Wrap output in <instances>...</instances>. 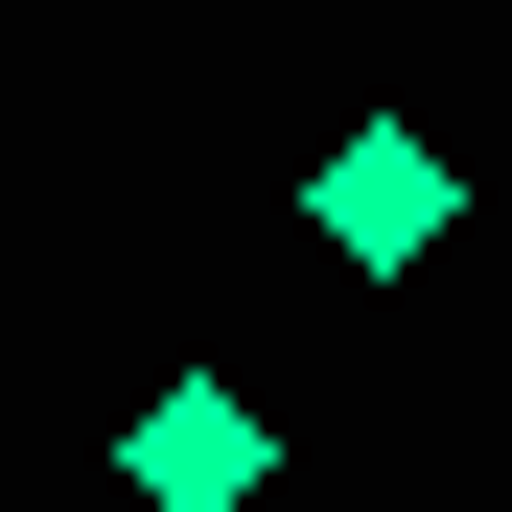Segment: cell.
Returning a JSON list of instances; mask_svg holds the SVG:
<instances>
[{"mask_svg":"<svg viewBox=\"0 0 512 512\" xmlns=\"http://www.w3.org/2000/svg\"><path fill=\"white\" fill-rule=\"evenodd\" d=\"M443 210H466V163L419 140V117H350V140L303 163V233L350 256V280H419V256H443Z\"/></svg>","mask_w":512,"mask_h":512,"instance_id":"cell-1","label":"cell"},{"mask_svg":"<svg viewBox=\"0 0 512 512\" xmlns=\"http://www.w3.org/2000/svg\"><path fill=\"white\" fill-rule=\"evenodd\" d=\"M256 466H280V443H256V396H233V373H163V396H140V443H117L140 512H256Z\"/></svg>","mask_w":512,"mask_h":512,"instance_id":"cell-2","label":"cell"}]
</instances>
